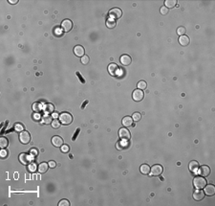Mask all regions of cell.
Instances as JSON below:
<instances>
[{"instance_id":"2","label":"cell","mask_w":215,"mask_h":206,"mask_svg":"<svg viewBox=\"0 0 215 206\" xmlns=\"http://www.w3.org/2000/svg\"><path fill=\"white\" fill-rule=\"evenodd\" d=\"M59 121L62 125H70L73 122V117L68 112H62L59 115Z\"/></svg>"},{"instance_id":"12","label":"cell","mask_w":215,"mask_h":206,"mask_svg":"<svg viewBox=\"0 0 215 206\" xmlns=\"http://www.w3.org/2000/svg\"><path fill=\"white\" fill-rule=\"evenodd\" d=\"M204 193L206 196H213L215 194V187L213 185H206L204 187Z\"/></svg>"},{"instance_id":"41","label":"cell","mask_w":215,"mask_h":206,"mask_svg":"<svg viewBox=\"0 0 215 206\" xmlns=\"http://www.w3.org/2000/svg\"><path fill=\"white\" fill-rule=\"evenodd\" d=\"M30 153H31L32 155L35 156L36 154H37V151H36V149H31V151H30Z\"/></svg>"},{"instance_id":"33","label":"cell","mask_w":215,"mask_h":206,"mask_svg":"<svg viewBox=\"0 0 215 206\" xmlns=\"http://www.w3.org/2000/svg\"><path fill=\"white\" fill-rule=\"evenodd\" d=\"M54 34L56 35H57V37H59V35H62V29H61V27H57V28H55Z\"/></svg>"},{"instance_id":"37","label":"cell","mask_w":215,"mask_h":206,"mask_svg":"<svg viewBox=\"0 0 215 206\" xmlns=\"http://www.w3.org/2000/svg\"><path fill=\"white\" fill-rule=\"evenodd\" d=\"M81 62H82L83 64H87L89 62V57L88 56H83L82 58H81Z\"/></svg>"},{"instance_id":"47","label":"cell","mask_w":215,"mask_h":206,"mask_svg":"<svg viewBox=\"0 0 215 206\" xmlns=\"http://www.w3.org/2000/svg\"><path fill=\"white\" fill-rule=\"evenodd\" d=\"M87 103H88V101H85V102H84V103H83L82 106H81V108H82V109H83V108H84V106H85V105H87Z\"/></svg>"},{"instance_id":"43","label":"cell","mask_w":215,"mask_h":206,"mask_svg":"<svg viewBox=\"0 0 215 206\" xmlns=\"http://www.w3.org/2000/svg\"><path fill=\"white\" fill-rule=\"evenodd\" d=\"M79 129H78V130H76V132H75V135H74L73 136V138H72V139H73V141H75V140H76V137L78 136V135H79Z\"/></svg>"},{"instance_id":"6","label":"cell","mask_w":215,"mask_h":206,"mask_svg":"<svg viewBox=\"0 0 215 206\" xmlns=\"http://www.w3.org/2000/svg\"><path fill=\"white\" fill-rule=\"evenodd\" d=\"M19 140L22 144H28L31 141V135L28 131H22V132L19 134Z\"/></svg>"},{"instance_id":"34","label":"cell","mask_w":215,"mask_h":206,"mask_svg":"<svg viewBox=\"0 0 215 206\" xmlns=\"http://www.w3.org/2000/svg\"><path fill=\"white\" fill-rule=\"evenodd\" d=\"M52 127H54V129H58V127H60V121L55 119V120L52 122Z\"/></svg>"},{"instance_id":"39","label":"cell","mask_w":215,"mask_h":206,"mask_svg":"<svg viewBox=\"0 0 215 206\" xmlns=\"http://www.w3.org/2000/svg\"><path fill=\"white\" fill-rule=\"evenodd\" d=\"M167 12H168V9L165 6L162 7L161 10H160V13H161L162 15H166V13H167Z\"/></svg>"},{"instance_id":"8","label":"cell","mask_w":215,"mask_h":206,"mask_svg":"<svg viewBox=\"0 0 215 206\" xmlns=\"http://www.w3.org/2000/svg\"><path fill=\"white\" fill-rule=\"evenodd\" d=\"M121 15H122V12L119 8H114V9L110 10V12H109V16H110L111 18H114V19L120 18V16H121Z\"/></svg>"},{"instance_id":"13","label":"cell","mask_w":215,"mask_h":206,"mask_svg":"<svg viewBox=\"0 0 215 206\" xmlns=\"http://www.w3.org/2000/svg\"><path fill=\"white\" fill-rule=\"evenodd\" d=\"M198 174L201 176H208L210 174V169H209V166H201L199 171H198Z\"/></svg>"},{"instance_id":"40","label":"cell","mask_w":215,"mask_h":206,"mask_svg":"<svg viewBox=\"0 0 215 206\" xmlns=\"http://www.w3.org/2000/svg\"><path fill=\"white\" fill-rule=\"evenodd\" d=\"M0 155H1L2 158H5V157H7V155H8V152H7L6 150H1Z\"/></svg>"},{"instance_id":"15","label":"cell","mask_w":215,"mask_h":206,"mask_svg":"<svg viewBox=\"0 0 215 206\" xmlns=\"http://www.w3.org/2000/svg\"><path fill=\"white\" fill-rule=\"evenodd\" d=\"M63 143H64L63 139L59 136H54L53 138H52V144H53L55 147L59 148V147H61L62 145H63Z\"/></svg>"},{"instance_id":"21","label":"cell","mask_w":215,"mask_h":206,"mask_svg":"<svg viewBox=\"0 0 215 206\" xmlns=\"http://www.w3.org/2000/svg\"><path fill=\"white\" fill-rule=\"evenodd\" d=\"M179 42H180L181 45L187 46V45H188V43H189V38H188V37L186 35H181L180 38H179Z\"/></svg>"},{"instance_id":"30","label":"cell","mask_w":215,"mask_h":206,"mask_svg":"<svg viewBox=\"0 0 215 206\" xmlns=\"http://www.w3.org/2000/svg\"><path fill=\"white\" fill-rule=\"evenodd\" d=\"M52 116H49V115H45V116H43V118H42V123L43 124H50V123H52L53 121H52Z\"/></svg>"},{"instance_id":"22","label":"cell","mask_w":215,"mask_h":206,"mask_svg":"<svg viewBox=\"0 0 215 206\" xmlns=\"http://www.w3.org/2000/svg\"><path fill=\"white\" fill-rule=\"evenodd\" d=\"M140 170H141V173L142 174H149V173H150V167L146 164H142Z\"/></svg>"},{"instance_id":"26","label":"cell","mask_w":215,"mask_h":206,"mask_svg":"<svg viewBox=\"0 0 215 206\" xmlns=\"http://www.w3.org/2000/svg\"><path fill=\"white\" fill-rule=\"evenodd\" d=\"M13 129H14V130H16V132H22L23 130H24V126L20 123H16V124H14Z\"/></svg>"},{"instance_id":"11","label":"cell","mask_w":215,"mask_h":206,"mask_svg":"<svg viewBox=\"0 0 215 206\" xmlns=\"http://www.w3.org/2000/svg\"><path fill=\"white\" fill-rule=\"evenodd\" d=\"M205 197V193L202 189H196L193 193V198L195 200H202Z\"/></svg>"},{"instance_id":"23","label":"cell","mask_w":215,"mask_h":206,"mask_svg":"<svg viewBox=\"0 0 215 206\" xmlns=\"http://www.w3.org/2000/svg\"><path fill=\"white\" fill-rule=\"evenodd\" d=\"M116 24H117V22H116V19L114 18H111V17H109V18L106 20V26H107L108 28H114L115 26H116Z\"/></svg>"},{"instance_id":"19","label":"cell","mask_w":215,"mask_h":206,"mask_svg":"<svg viewBox=\"0 0 215 206\" xmlns=\"http://www.w3.org/2000/svg\"><path fill=\"white\" fill-rule=\"evenodd\" d=\"M121 123H122V126L124 127H131L133 125V119L130 116H126V117H124V119H122V121H121Z\"/></svg>"},{"instance_id":"14","label":"cell","mask_w":215,"mask_h":206,"mask_svg":"<svg viewBox=\"0 0 215 206\" xmlns=\"http://www.w3.org/2000/svg\"><path fill=\"white\" fill-rule=\"evenodd\" d=\"M120 63L122 64V65L127 66V65H129V64L131 63L132 59H131V57L128 56V55H122V56L120 57Z\"/></svg>"},{"instance_id":"38","label":"cell","mask_w":215,"mask_h":206,"mask_svg":"<svg viewBox=\"0 0 215 206\" xmlns=\"http://www.w3.org/2000/svg\"><path fill=\"white\" fill-rule=\"evenodd\" d=\"M69 150H70V148L68 145H62V146H61V152H69Z\"/></svg>"},{"instance_id":"18","label":"cell","mask_w":215,"mask_h":206,"mask_svg":"<svg viewBox=\"0 0 215 206\" xmlns=\"http://www.w3.org/2000/svg\"><path fill=\"white\" fill-rule=\"evenodd\" d=\"M188 168H189V171L192 172V173H196L199 169V163L195 160L189 162V165H188Z\"/></svg>"},{"instance_id":"31","label":"cell","mask_w":215,"mask_h":206,"mask_svg":"<svg viewBox=\"0 0 215 206\" xmlns=\"http://www.w3.org/2000/svg\"><path fill=\"white\" fill-rule=\"evenodd\" d=\"M28 171L31 172V173H35L36 171V165L35 163H30L28 165Z\"/></svg>"},{"instance_id":"3","label":"cell","mask_w":215,"mask_h":206,"mask_svg":"<svg viewBox=\"0 0 215 206\" xmlns=\"http://www.w3.org/2000/svg\"><path fill=\"white\" fill-rule=\"evenodd\" d=\"M33 159H34V155H32L31 153H20L19 154V161L21 162L24 165H29L30 163H32Z\"/></svg>"},{"instance_id":"7","label":"cell","mask_w":215,"mask_h":206,"mask_svg":"<svg viewBox=\"0 0 215 206\" xmlns=\"http://www.w3.org/2000/svg\"><path fill=\"white\" fill-rule=\"evenodd\" d=\"M73 28V23L70 19H64L62 23H61V29L64 32H69Z\"/></svg>"},{"instance_id":"20","label":"cell","mask_w":215,"mask_h":206,"mask_svg":"<svg viewBox=\"0 0 215 206\" xmlns=\"http://www.w3.org/2000/svg\"><path fill=\"white\" fill-rule=\"evenodd\" d=\"M128 140H120V142H118V144H117V148L119 150H124V149H126L127 147H128Z\"/></svg>"},{"instance_id":"4","label":"cell","mask_w":215,"mask_h":206,"mask_svg":"<svg viewBox=\"0 0 215 206\" xmlns=\"http://www.w3.org/2000/svg\"><path fill=\"white\" fill-rule=\"evenodd\" d=\"M163 173V167L161 165L156 164L154 166H152V168H150V175H153V176H158L160 174H162Z\"/></svg>"},{"instance_id":"16","label":"cell","mask_w":215,"mask_h":206,"mask_svg":"<svg viewBox=\"0 0 215 206\" xmlns=\"http://www.w3.org/2000/svg\"><path fill=\"white\" fill-rule=\"evenodd\" d=\"M84 52H85L84 48L82 46H80V45H76V47L74 48V53H75V55H76V57L82 58L84 56Z\"/></svg>"},{"instance_id":"1","label":"cell","mask_w":215,"mask_h":206,"mask_svg":"<svg viewBox=\"0 0 215 206\" xmlns=\"http://www.w3.org/2000/svg\"><path fill=\"white\" fill-rule=\"evenodd\" d=\"M193 185L196 189H204V187L206 185V180L204 178V176H196L193 179Z\"/></svg>"},{"instance_id":"24","label":"cell","mask_w":215,"mask_h":206,"mask_svg":"<svg viewBox=\"0 0 215 206\" xmlns=\"http://www.w3.org/2000/svg\"><path fill=\"white\" fill-rule=\"evenodd\" d=\"M165 7L166 8H169V9H171V8H173V7L176 6V4H177V1L176 0H165Z\"/></svg>"},{"instance_id":"35","label":"cell","mask_w":215,"mask_h":206,"mask_svg":"<svg viewBox=\"0 0 215 206\" xmlns=\"http://www.w3.org/2000/svg\"><path fill=\"white\" fill-rule=\"evenodd\" d=\"M58 206H70V202L67 200H62L59 201Z\"/></svg>"},{"instance_id":"17","label":"cell","mask_w":215,"mask_h":206,"mask_svg":"<svg viewBox=\"0 0 215 206\" xmlns=\"http://www.w3.org/2000/svg\"><path fill=\"white\" fill-rule=\"evenodd\" d=\"M48 168H49V164H47L46 162H42V163H40V164L38 165L37 167L38 173L39 174H45L47 172Z\"/></svg>"},{"instance_id":"32","label":"cell","mask_w":215,"mask_h":206,"mask_svg":"<svg viewBox=\"0 0 215 206\" xmlns=\"http://www.w3.org/2000/svg\"><path fill=\"white\" fill-rule=\"evenodd\" d=\"M185 34H186V28L185 27H179L177 29V35L181 37V35H183Z\"/></svg>"},{"instance_id":"28","label":"cell","mask_w":215,"mask_h":206,"mask_svg":"<svg viewBox=\"0 0 215 206\" xmlns=\"http://www.w3.org/2000/svg\"><path fill=\"white\" fill-rule=\"evenodd\" d=\"M33 110L35 111V112H36V113H38L39 111L41 110L42 108V105L40 104V103H35L34 105H33Z\"/></svg>"},{"instance_id":"9","label":"cell","mask_w":215,"mask_h":206,"mask_svg":"<svg viewBox=\"0 0 215 206\" xmlns=\"http://www.w3.org/2000/svg\"><path fill=\"white\" fill-rule=\"evenodd\" d=\"M132 98L134 101H136V102L142 101V99H143V92H142V90H141V89H136V90H134V92H133V94H132Z\"/></svg>"},{"instance_id":"29","label":"cell","mask_w":215,"mask_h":206,"mask_svg":"<svg viewBox=\"0 0 215 206\" xmlns=\"http://www.w3.org/2000/svg\"><path fill=\"white\" fill-rule=\"evenodd\" d=\"M137 86H138V89L143 90V89H145V88H146V86H147V84H146V82H144V81H140V82H138V84H137Z\"/></svg>"},{"instance_id":"27","label":"cell","mask_w":215,"mask_h":206,"mask_svg":"<svg viewBox=\"0 0 215 206\" xmlns=\"http://www.w3.org/2000/svg\"><path fill=\"white\" fill-rule=\"evenodd\" d=\"M8 144H9V142H8V139H7V138H5V137H1V138H0V147H1V149H5V148H7Z\"/></svg>"},{"instance_id":"36","label":"cell","mask_w":215,"mask_h":206,"mask_svg":"<svg viewBox=\"0 0 215 206\" xmlns=\"http://www.w3.org/2000/svg\"><path fill=\"white\" fill-rule=\"evenodd\" d=\"M141 114H140L139 112H135L134 114L132 115V119H133V121H139L140 119H141Z\"/></svg>"},{"instance_id":"25","label":"cell","mask_w":215,"mask_h":206,"mask_svg":"<svg viewBox=\"0 0 215 206\" xmlns=\"http://www.w3.org/2000/svg\"><path fill=\"white\" fill-rule=\"evenodd\" d=\"M44 110L45 112H48V113H53L55 110V106L53 104H46L44 106Z\"/></svg>"},{"instance_id":"5","label":"cell","mask_w":215,"mask_h":206,"mask_svg":"<svg viewBox=\"0 0 215 206\" xmlns=\"http://www.w3.org/2000/svg\"><path fill=\"white\" fill-rule=\"evenodd\" d=\"M119 136H120V139L122 140H129L131 134H130L129 130H127L126 127H121L119 130Z\"/></svg>"},{"instance_id":"42","label":"cell","mask_w":215,"mask_h":206,"mask_svg":"<svg viewBox=\"0 0 215 206\" xmlns=\"http://www.w3.org/2000/svg\"><path fill=\"white\" fill-rule=\"evenodd\" d=\"M48 164H49V167H50V168H55V167L57 166V164H56V162L55 161H50Z\"/></svg>"},{"instance_id":"10","label":"cell","mask_w":215,"mask_h":206,"mask_svg":"<svg viewBox=\"0 0 215 206\" xmlns=\"http://www.w3.org/2000/svg\"><path fill=\"white\" fill-rule=\"evenodd\" d=\"M120 70L118 67V65L116 63H111L108 66V72L110 73L111 76H118V73L120 72Z\"/></svg>"},{"instance_id":"45","label":"cell","mask_w":215,"mask_h":206,"mask_svg":"<svg viewBox=\"0 0 215 206\" xmlns=\"http://www.w3.org/2000/svg\"><path fill=\"white\" fill-rule=\"evenodd\" d=\"M18 2V0H9V3L11 4H16Z\"/></svg>"},{"instance_id":"44","label":"cell","mask_w":215,"mask_h":206,"mask_svg":"<svg viewBox=\"0 0 215 206\" xmlns=\"http://www.w3.org/2000/svg\"><path fill=\"white\" fill-rule=\"evenodd\" d=\"M76 76L79 77V79H80V82H82V83H84V82H85V81H84V80L82 79V77L80 76V74H79V72H76Z\"/></svg>"},{"instance_id":"46","label":"cell","mask_w":215,"mask_h":206,"mask_svg":"<svg viewBox=\"0 0 215 206\" xmlns=\"http://www.w3.org/2000/svg\"><path fill=\"white\" fill-rule=\"evenodd\" d=\"M52 117L55 118V119H57V117H59V115L57 114V113H56V112H54V113H53V115H52Z\"/></svg>"}]
</instances>
